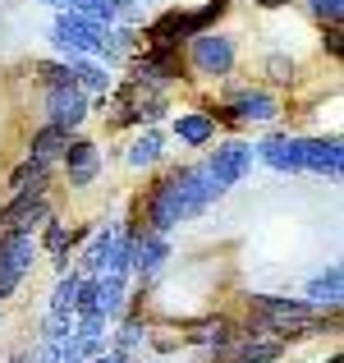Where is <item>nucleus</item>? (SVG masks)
Listing matches in <instances>:
<instances>
[{"label":"nucleus","mask_w":344,"mask_h":363,"mask_svg":"<svg viewBox=\"0 0 344 363\" xmlns=\"http://www.w3.org/2000/svg\"><path fill=\"white\" fill-rule=\"evenodd\" d=\"M37 240L33 235H5L0 240V299H9V294L23 285V276L33 272V262H37Z\"/></svg>","instance_id":"nucleus-1"},{"label":"nucleus","mask_w":344,"mask_h":363,"mask_svg":"<svg viewBox=\"0 0 344 363\" xmlns=\"http://www.w3.org/2000/svg\"><path fill=\"white\" fill-rule=\"evenodd\" d=\"M221 194H225V189L212 179V170H207V166L179 170V221H188V216H202Z\"/></svg>","instance_id":"nucleus-2"},{"label":"nucleus","mask_w":344,"mask_h":363,"mask_svg":"<svg viewBox=\"0 0 344 363\" xmlns=\"http://www.w3.org/2000/svg\"><path fill=\"white\" fill-rule=\"evenodd\" d=\"M170 225H179V170H166L147 194V230L166 235Z\"/></svg>","instance_id":"nucleus-3"},{"label":"nucleus","mask_w":344,"mask_h":363,"mask_svg":"<svg viewBox=\"0 0 344 363\" xmlns=\"http://www.w3.org/2000/svg\"><path fill=\"white\" fill-rule=\"evenodd\" d=\"M207 170L221 189L239 184V179L253 170V143H216V152L207 157Z\"/></svg>","instance_id":"nucleus-4"},{"label":"nucleus","mask_w":344,"mask_h":363,"mask_svg":"<svg viewBox=\"0 0 344 363\" xmlns=\"http://www.w3.org/2000/svg\"><path fill=\"white\" fill-rule=\"evenodd\" d=\"M46 116H51V129H79L88 120V97L79 88H51L46 92Z\"/></svg>","instance_id":"nucleus-5"},{"label":"nucleus","mask_w":344,"mask_h":363,"mask_svg":"<svg viewBox=\"0 0 344 363\" xmlns=\"http://www.w3.org/2000/svg\"><path fill=\"white\" fill-rule=\"evenodd\" d=\"M193 65L202 74H229L234 69V42L221 33H197L193 37Z\"/></svg>","instance_id":"nucleus-6"},{"label":"nucleus","mask_w":344,"mask_h":363,"mask_svg":"<svg viewBox=\"0 0 344 363\" xmlns=\"http://www.w3.org/2000/svg\"><path fill=\"white\" fill-rule=\"evenodd\" d=\"M51 221V207H46V198H14V203L0 212V225H5V235H33L37 225Z\"/></svg>","instance_id":"nucleus-7"},{"label":"nucleus","mask_w":344,"mask_h":363,"mask_svg":"<svg viewBox=\"0 0 344 363\" xmlns=\"http://www.w3.org/2000/svg\"><path fill=\"white\" fill-rule=\"evenodd\" d=\"M60 161H64V170H69V184L74 189L92 184L97 170H101V152H97V143H88V138H69V147H64Z\"/></svg>","instance_id":"nucleus-8"},{"label":"nucleus","mask_w":344,"mask_h":363,"mask_svg":"<svg viewBox=\"0 0 344 363\" xmlns=\"http://www.w3.org/2000/svg\"><path fill=\"white\" fill-rule=\"evenodd\" d=\"M303 170H317V175L340 179L344 170V147L336 138H303Z\"/></svg>","instance_id":"nucleus-9"},{"label":"nucleus","mask_w":344,"mask_h":363,"mask_svg":"<svg viewBox=\"0 0 344 363\" xmlns=\"http://www.w3.org/2000/svg\"><path fill=\"white\" fill-rule=\"evenodd\" d=\"M166 257H170V244H166V235L133 230V272H138V276H151V272H161V267H166Z\"/></svg>","instance_id":"nucleus-10"},{"label":"nucleus","mask_w":344,"mask_h":363,"mask_svg":"<svg viewBox=\"0 0 344 363\" xmlns=\"http://www.w3.org/2000/svg\"><path fill=\"white\" fill-rule=\"evenodd\" d=\"M275 97L271 92H257V88H243V92H234L229 97V111L225 116L229 120H257V124H266V120H275Z\"/></svg>","instance_id":"nucleus-11"},{"label":"nucleus","mask_w":344,"mask_h":363,"mask_svg":"<svg viewBox=\"0 0 344 363\" xmlns=\"http://www.w3.org/2000/svg\"><path fill=\"white\" fill-rule=\"evenodd\" d=\"M262 161H271L275 170H285V175H294V170H303V138H262Z\"/></svg>","instance_id":"nucleus-12"},{"label":"nucleus","mask_w":344,"mask_h":363,"mask_svg":"<svg viewBox=\"0 0 344 363\" xmlns=\"http://www.w3.org/2000/svg\"><path fill=\"white\" fill-rule=\"evenodd\" d=\"M166 79H179V55L170 46H151L138 60V83H166Z\"/></svg>","instance_id":"nucleus-13"},{"label":"nucleus","mask_w":344,"mask_h":363,"mask_svg":"<svg viewBox=\"0 0 344 363\" xmlns=\"http://www.w3.org/2000/svg\"><path fill=\"white\" fill-rule=\"evenodd\" d=\"M340 285H344V272L340 267H331V272L312 276L308 290H303V303H312V308H340Z\"/></svg>","instance_id":"nucleus-14"},{"label":"nucleus","mask_w":344,"mask_h":363,"mask_svg":"<svg viewBox=\"0 0 344 363\" xmlns=\"http://www.w3.org/2000/svg\"><path fill=\"white\" fill-rule=\"evenodd\" d=\"M46 170H51V166H42V161L28 157L23 166H14V175H9L5 184L14 189V198H42L46 194Z\"/></svg>","instance_id":"nucleus-15"},{"label":"nucleus","mask_w":344,"mask_h":363,"mask_svg":"<svg viewBox=\"0 0 344 363\" xmlns=\"http://www.w3.org/2000/svg\"><path fill=\"white\" fill-rule=\"evenodd\" d=\"M64 147H69V133L64 129H51V124H46L42 133H33V161H42V166H51L55 157H64Z\"/></svg>","instance_id":"nucleus-16"},{"label":"nucleus","mask_w":344,"mask_h":363,"mask_svg":"<svg viewBox=\"0 0 344 363\" xmlns=\"http://www.w3.org/2000/svg\"><path fill=\"white\" fill-rule=\"evenodd\" d=\"M175 133H179V143L207 147V143H212V133H216V124H212V116H179L175 120Z\"/></svg>","instance_id":"nucleus-17"},{"label":"nucleus","mask_w":344,"mask_h":363,"mask_svg":"<svg viewBox=\"0 0 344 363\" xmlns=\"http://www.w3.org/2000/svg\"><path fill=\"white\" fill-rule=\"evenodd\" d=\"M188 340H193V345H229V322L225 318H207V322H193V327L184 331Z\"/></svg>","instance_id":"nucleus-18"},{"label":"nucleus","mask_w":344,"mask_h":363,"mask_svg":"<svg viewBox=\"0 0 344 363\" xmlns=\"http://www.w3.org/2000/svg\"><path fill=\"white\" fill-rule=\"evenodd\" d=\"M79 281H83L79 272H64V276H60V285H55V294H51V313H55V318H74V299H79Z\"/></svg>","instance_id":"nucleus-19"},{"label":"nucleus","mask_w":344,"mask_h":363,"mask_svg":"<svg viewBox=\"0 0 344 363\" xmlns=\"http://www.w3.org/2000/svg\"><path fill=\"white\" fill-rule=\"evenodd\" d=\"M69 244H74V235L64 230L60 221H46V253H55V267H60V272H69V257H64Z\"/></svg>","instance_id":"nucleus-20"},{"label":"nucleus","mask_w":344,"mask_h":363,"mask_svg":"<svg viewBox=\"0 0 344 363\" xmlns=\"http://www.w3.org/2000/svg\"><path fill=\"white\" fill-rule=\"evenodd\" d=\"M225 5H229V0H207V5L202 9H184V14H188V33H207V28H212L216 23V18H221L225 14Z\"/></svg>","instance_id":"nucleus-21"},{"label":"nucleus","mask_w":344,"mask_h":363,"mask_svg":"<svg viewBox=\"0 0 344 363\" xmlns=\"http://www.w3.org/2000/svg\"><path fill=\"white\" fill-rule=\"evenodd\" d=\"M156 157H161V133L147 129V133H142V138L129 147V161H133V166H151Z\"/></svg>","instance_id":"nucleus-22"},{"label":"nucleus","mask_w":344,"mask_h":363,"mask_svg":"<svg viewBox=\"0 0 344 363\" xmlns=\"http://www.w3.org/2000/svg\"><path fill=\"white\" fill-rule=\"evenodd\" d=\"M142 340H147V327H142V322H124V327L115 331V354L129 359V350H138Z\"/></svg>","instance_id":"nucleus-23"},{"label":"nucleus","mask_w":344,"mask_h":363,"mask_svg":"<svg viewBox=\"0 0 344 363\" xmlns=\"http://www.w3.org/2000/svg\"><path fill=\"white\" fill-rule=\"evenodd\" d=\"M37 74L46 79V88H74V65L69 69H64V65H42Z\"/></svg>","instance_id":"nucleus-24"},{"label":"nucleus","mask_w":344,"mask_h":363,"mask_svg":"<svg viewBox=\"0 0 344 363\" xmlns=\"http://www.w3.org/2000/svg\"><path fill=\"white\" fill-rule=\"evenodd\" d=\"M74 336V318H46V340H51V345H64V340Z\"/></svg>","instance_id":"nucleus-25"},{"label":"nucleus","mask_w":344,"mask_h":363,"mask_svg":"<svg viewBox=\"0 0 344 363\" xmlns=\"http://www.w3.org/2000/svg\"><path fill=\"white\" fill-rule=\"evenodd\" d=\"M266 74H271L275 83H289L294 79V60L289 55H271V60H266Z\"/></svg>","instance_id":"nucleus-26"},{"label":"nucleus","mask_w":344,"mask_h":363,"mask_svg":"<svg viewBox=\"0 0 344 363\" xmlns=\"http://www.w3.org/2000/svg\"><path fill=\"white\" fill-rule=\"evenodd\" d=\"M312 14L326 23H340V0H312Z\"/></svg>","instance_id":"nucleus-27"},{"label":"nucleus","mask_w":344,"mask_h":363,"mask_svg":"<svg viewBox=\"0 0 344 363\" xmlns=\"http://www.w3.org/2000/svg\"><path fill=\"white\" fill-rule=\"evenodd\" d=\"M326 46H331V55H340V23H331V33H326Z\"/></svg>","instance_id":"nucleus-28"},{"label":"nucleus","mask_w":344,"mask_h":363,"mask_svg":"<svg viewBox=\"0 0 344 363\" xmlns=\"http://www.w3.org/2000/svg\"><path fill=\"white\" fill-rule=\"evenodd\" d=\"M257 5H266V9H280V5H285V0H257Z\"/></svg>","instance_id":"nucleus-29"},{"label":"nucleus","mask_w":344,"mask_h":363,"mask_svg":"<svg viewBox=\"0 0 344 363\" xmlns=\"http://www.w3.org/2000/svg\"><path fill=\"white\" fill-rule=\"evenodd\" d=\"M9 363H33V359H28V354H14V359H9Z\"/></svg>","instance_id":"nucleus-30"},{"label":"nucleus","mask_w":344,"mask_h":363,"mask_svg":"<svg viewBox=\"0 0 344 363\" xmlns=\"http://www.w3.org/2000/svg\"><path fill=\"white\" fill-rule=\"evenodd\" d=\"M326 363H344V359H340V354H331V359H326Z\"/></svg>","instance_id":"nucleus-31"}]
</instances>
